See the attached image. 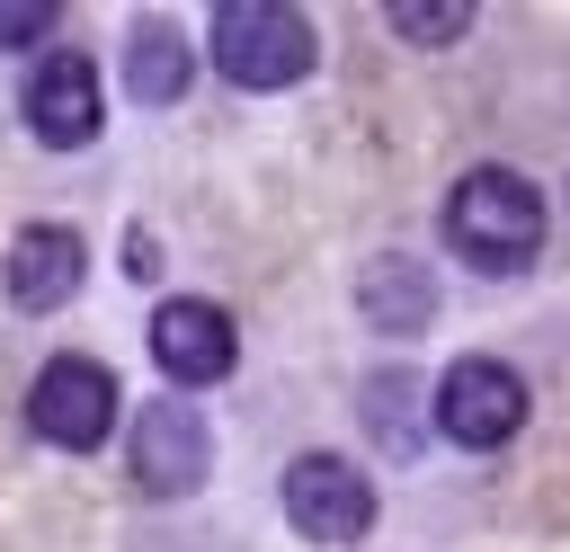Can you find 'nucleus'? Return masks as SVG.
<instances>
[{
    "label": "nucleus",
    "instance_id": "423d86ee",
    "mask_svg": "<svg viewBox=\"0 0 570 552\" xmlns=\"http://www.w3.org/2000/svg\"><path fill=\"white\" fill-rule=\"evenodd\" d=\"M27 427L45 445H62V454L107 445V427H116V374L98 356H53L36 374V392H27Z\"/></svg>",
    "mask_w": 570,
    "mask_h": 552
},
{
    "label": "nucleus",
    "instance_id": "ddd939ff",
    "mask_svg": "<svg viewBox=\"0 0 570 552\" xmlns=\"http://www.w3.org/2000/svg\"><path fill=\"white\" fill-rule=\"evenodd\" d=\"M62 27V9H45V0H0V53H27V45H45Z\"/></svg>",
    "mask_w": 570,
    "mask_h": 552
},
{
    "label": "nucleus",
    "instance_id": "39448f33",
    "mask_svg": "<svg viewBox=\"0 0 570 552\" xmlns=\"http://www.w3.org/2000/svg\"><path fill=\"white\" fill-rule=\"evenodd\" d=\"M125 472H134L142 499H187V490L214 472V427H205V410L178 401V392L142 401V410H134V436H125Z\"/></svg>",
    "mask_w": 570,
    "mask_h": 552
},
{
    "label": "nucleus",
    "instance_id": "0eeeda50",
    "mask_svg": "<svg viewBox=\"0 0 570 552\" xmlns=\"http://www.w3.org/2000/svg\"><path fill=\"white\" fill-rule=\"evenodd\" d=\"M151 365H160L178 392L223 383V374L240 365V329H232V312H223V303H196V294H169V303L151 312Z\"/></svg>",
    "mask_w": 570,
    "mask_h": 552
},
{
    "label": "nucleus",
    "instance_id": "20e7f679",
    "mask_svg": "<svg viewBox=\"0 0 570 552\" xmlns=\"http://www.w3.org/2000/svg\"><path fill=\"white\" fill-rule=\"evenodd\" d=\"M276 499H285V525L303 543H321V552H347V543L374 534V481L347 454H294Z\"/></svg>",
    "mask_w": 570,
    "mask_h": 552
},
{
    "label": "nucleus",
    "instance_id": "f03ea898",
    "mask_svg": "<svg viewBox=\"0 0 570 552\" xmlns=\"http://www.w3.org/2000/svg\"><path fill=\"white\" fill-rule=\"evenodd\" d=\"M205 45H214V71H223L232 89H294V80L321 62L312 18L285 9V0H223Z\"/></svg>",
    "mask_w": 570,
    "mask_h": 552
},
{
    "label": "nucleus",
    "instance_id": "1a4fd4ad",
    "mask_svg": "<svg viewBox=\"0 0 570 552\" xmlns=\"http://www.w3.org/2000/svg\"><path fill=\"white\" fill-rule=\"evenodd\" d=\"M80 231L71 223H27L18 240H9V258H0V276H9V303L18 312H62L71 294H80Z\"/></svg>",
    "mask_w": 570,
    "mask_h": 552
},
{
    "label": "nucleus",
    "instance_id": "4468645a",
    "mask_svg": "<svg viewBox=\"0 0 570 552\" xmlns=\"http://www.w3.org/2000/svg\"><path fill=\"white\" fill-rule=\"evenodd\" d=\"M125 276H134V285H142V276H160V249H151V231H134V240H125Z\"/></svg>",
    "mask_w": 570,
    "mask_h": 552
},
{
    "label": "nucleus",
    "instance_id": "f257e3e1",
    "mask_svg": "<svg viewBox=\"0 0 570 552\" xmlns=\"http://www.w3.org/2000/svg\"><path fill=\"white\" fill-rule=\"evenodd\" d=\"M445 249L481 276H525L543 249V196L525 169H463L445 196Z\"/></svg>",
    "mask_w": 570,
    "mask_h": 552
},
{
    "label": "nucleus",
    "instance_id": "9d476101",
    "mask_svg": "<svg viewBox=\"0 0 570 552\" xmlns=\"http://www.w3.org/2000/svg\"><path fill=\"white\" fill-rule=\"evenodd\" d=\"M356 321H365V329H392V338L428 329V321H436V276H428V258H410V249L365 258V267H356Z\"/></svg>",
    "mask_w": 570,
    "mask_h": 552
},
{
    "label": "nucleus",
    "instance_id": "7ed1b4c3",
    "mask_svg": "<svg viewBox=\"0 0 570 552\" xmlns=\"http://www.w3.org/2000/svg\"><path fill=\"white\" fill-rule=\"evenodd\" d=\"M428 401H436V436L463 445V454H499L525 427V374L499 365V356H454Z\"/></svg>",
    "mask_w": 570,
    "mask_h": 552
},
{
    "label": "nucleus",
    "instance_id": "6e6552de",
    "mask_svg": "<svg viewBox=\"0 0 570 552\" xmlns=\"http://www.w3.org/2000/svg\"><path fill=\"white\" fill-rule=\"evenodd\" d=\"M18 116H27V134H36L45 151H89L98 125H107V107H98V71H89L80 53H45L36 80H27V98H18Z\"/></svg>",
    "mask_w": 570,
    "mask_h": 552
},
{
    "label": "nucleus",
    "instance_id": "f8f14e48",
    "mask_svg": "<svg viewBox=\"0 0 570 552\" xmlns=\"http://www.w3.org/2000/svg\"><path fill=\"white\" fill-rule=\"evenodd\" d=\"M383 18H392V36H410V45H454V36L472 27L463 0H392Z\"/></svg>",
    "mask_w": 570,
    "mask_h": 552
},
{
    "label": "nucleus",
    "instance_id": "9b49d317",
    "mask_svg": "<svg viewBox=\"0 0 570 552\" xmlns=\"http://www.w3.org/2000/svg\"><path fill=\"white\" fill-rule=\"evenodd\" d=\"M187 71H196L187 36H178L169 18H134V36H125V89H134L142 107H178V98H187Z\"/></svg>",
    "mask_w": 570,
    "mask_h": 552
}]
</instances>
